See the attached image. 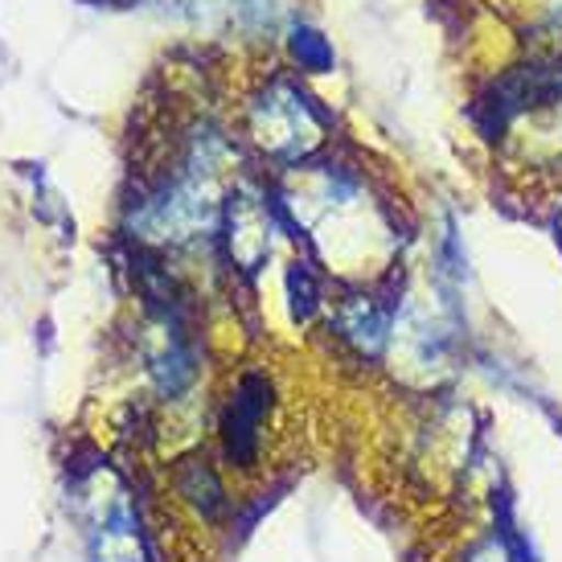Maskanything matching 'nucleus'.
<instances>
[{"mask_svg": "<svg viewBox=\"0 0 562 562\" xmlns=\"http://www.w3.org/2000/svg\"><path fill=\"white\" fill-rule=\"evenodd\" d=\"M250 136L255 144L280 160H300L308 157L316 144H321V127H316V115L308 108V99L288 87V82H276L271 91L250 108Z\"/></svg>", "mask_w": 562, "mask_h": 562, "instance_id": "1", "label": "nucleus"}, {"mask_svg": "<svg viewBox=\"0 0 562 562\" xmlns=\"http://www.w3.org/2000/svg\"><path fill=\"white\" fill-rule=\"evenodd\" d=\"M292 49L304 66H328V46L321 42V33L313 30H296L292 33Z\"/></svg>", "mask_w": 562, "mask_h": 562, "instance_id": "2", "label": "nucleus"}, {"mask_svg": "<svg viewBox=\"0 0 562 562\" xmlns=\"http://www.w3.org/2000/svg\"><path fill=\"white\" fill-rule=\"evenodd\" d=\"M472 562H514V554L501 547V542H484V547L472 554Z\"/></svg>", "mask_w": 562, "mask_h": 562, "instance_id": "3", "label": "nucleus"}]
</instances>
